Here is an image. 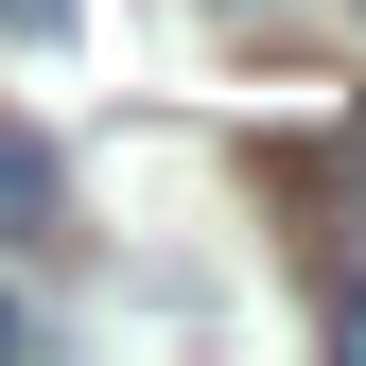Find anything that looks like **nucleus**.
<instances>
[{
    "instance_id": "nucleus-1",
    "label": "nucleus",
    "mask_w": 366,
    "mask_h": 366,
    "mask_svg": "<svg viewBox=\"0 0 366 366\" xmlns=\"http://www.w3.org/2000/svg\"><path fill=\"white\" fill-rule=\"evenodd\" d=\"M35 209H53V157H35L18 122H0V227H35Z\"/></svg>"
},
{
    "instance_id": "nucleus-2",
    "label": "nucleus",
    "mask_w": 366,
    "mask_h": 366,
    "mask_svg": "<svg viewBox=\"0 0 366 366\" xmlns=\"http://www.w3.org/2000/svg\"><path fill=\"white\" fill-rule=\"evenodd\" d=\"M18 332H35V314H18V297H0V349H18Z\"/></svg>"
}]
</instances>
